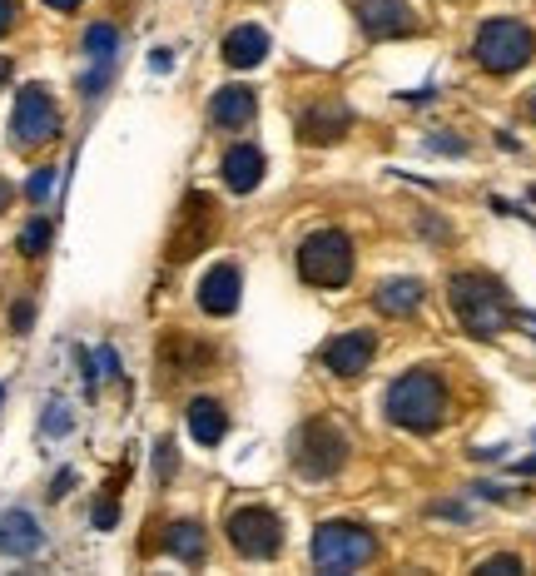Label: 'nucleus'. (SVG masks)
<instances>
[{"label":"nucleus","instance_id":"7c9ffc66","mask_svg":"<svg viewBox=\"0 0 536 576\" xmlns=\"http://www.w3.org/2000/svg\"><path fill=\"white\" fill-rule=\"evenodd\" d=\"M5 209H10V184L0 179V214H5Z\"/></svg>","mask_w":536,"mask_h":576},{"label":"nucleus","instance_id":"a878e982","mask_svg":"<svg viewBox=\"0 0 536 576\" xmlns=\"http://www.w3.org/2000/svg\"><path fill=\"white\" fill-rule=\"evenodd\" d=\"M427 149H442V154H467V140H452V135H432Z\"/></svg>","mask_w":536,"mask_h":576},{"label":"nucleus","instance_id":"f257e3e1","mask_svg":"<svg viewBox=\"0 0 536 576\" xmlns=\"http://www.w3.org/2000/svg\"><path fill=\"white\" fill-rule=\"evenodd\" d=\"M388 423L402 432H437L447 423V383L432 368H412L388 388Z\"/></svg>","mask_w":536,"mask_h":576},{"label":"nucleus","instance_id":"5701e85b","mask_svg":"<svg viewBox=\"0 0 536 576\" xmlns=\"http://www.w3.org/2000/svg\"><path fill=\"white\" fill-rule=\"evenodd\" d=\"M60 432H70V408H65V403H50V408H45V437H60Z\"/></svg>","mask_w":536,"mask_h":576},{"label":"nucleus","instance_id":"aec40b11","mask_svg":"<svg viewBox=\"0 0 536 576\" xmlns=\"http://www.w3.org/2000/svg\"><path fill=\"white\" fill-rule=\"evenodd\" d=\"M115 50H120V30H115V25H90V30H85V55H90L95 65H110Z\"/></svg>","mask_w":536,"mask_h":576},{"label":"nucleus","instance_id":"f03ea898","mask_svg":"<svg viewBox=\"0 0 536 576\" xmlns=\"http://www.w3.org/2000/svg\"><path fill=\"white\" fill-rule=\"evenodd\" d=\"M447 298H452V313L462 318V328L472 338H497L512 323L507 293H502V284H492L487 274H457L447 284Z\"/></svg>","mask_w":536,"mask_h":576},{"label":"nucleus","instance_id":"2f4dec72","mask_svg":"<svg viewBox=\"0 0 536 576\" xmlns=\"http://www.w3.org/2000/svg\"><path fill=\"white\" fill-rule=\"evenodd\" d=\"M45 5H50V10H75L80 0H45Z\"/></svg>","mask_w":536,"mask_h":576},{"label":"nucleus","instance_id":"f8f14e48","mask_svg":"<svg viewBox=\"0 0 536 576\" xmlns=\"http://www.w3.org/2000/svg\"><path fill=\"white\" fill-rule=\"evenodd\" d=\"M199 308L209 318H229L239 308V269L234 264H214L204 279H199Z\"/></svg>","mask_w":536,"mask_h":576},{"label":"nucleus","instance_id":"f3484780","mask_svg":"<svg viewBox=\"0 0 536 576\" xmlns=\"http://www.w3.org/2000/svg\"><path fill=\"white\" fill-rule=\"evenodd\" d=\"M373 308L383 318H407V313L422 308V284L417 279H388V284L373 288Z\"/></svg>","mask_w":536,"mask_h":576},{"label":"nucleus","instance_id":"72a5a7b5","mask_svg":"<svg viewBox=\"0 0 536 576\" xmlns=\"http://www.w3.org/2000/svg\"><path fill=\"white\" fill-rule=\"evenodd\" d=\"M532 120H536V90H532Z\"/></svg>","mask_w":536,"mask_h":576},{"label":"nucleus","instance_id":"cd10ccee","mask_svg":"<svg viewBox=\"0 0 536 576\" xmlns=\"http://www.w3.org/2000/svg\"><path fill=\"white\" fill-rule=\"evenodd\" d=\"M30 318H35V308H30V303H15L10 323H15V328H30Z\"/></svg>","mask_w":536,"mask_h":576},{"label":"nucleus","instance_id":"4be33fe9","mask_svg":"<svg viewBox=\"0 0 536 576\" xmlns=\"http://www.w3.org/2000/svg\"><path fill=\"white\" fill-rule=\"evenodd\" d=\"M477 572H482V576H517V572H527V567H522V557H512V552H507V557H487Z\"/></svg>","mask_w":536,"mask_h":576},{"label":"nucleus","instance_id":"39448f33","mask_svg":"<svg viewBox=\"0 0 536 576\" xmlns=\"http://www.w3.org/2000/svg\"><path fill=\"white\" fill-rule=\"evenodd\" d=\"M298 274L313 288H343L353 279V239L343 229H318L298 244Z\"/></svg>","mask_w":536,"mask_h":576},{"label":"nucleus","instance_id":"0eeeda50","mask_svg":"<svg viewBox=\"0 0 536 576\" xmlns=\"http://www.w3.org/2000/svg\"><path fill=\"white\" fill-rule=\"evenodd\" d=\"M229 542H234V552L239 557H249V562H264V557H278V547H283V522L268 512V507H239L234 517H229Z\"/></svg>","mask_w":536,"mask_h":576},{"label":"nucleus","instance_id":"4468645a","mask_svg":"<svg viewBox=\"0 0 536 576\" xmlns=\"http://www.w3.org/2000/svg\"><path fill=\"white\" fill-rule=\"evenodd\" d=\"M219 55H224V65H234V70H254L268 55V30L264 25H239V30H229L224 45H219Z\"/></svg>","mask_w":536,"mask_h":576},{"label":"nucleus","instance_id":"393cba45","mask_svg":"<svg viewBox=\"0 0 536 576\" xmlns=\"http://www.w3.org/2000/svg\"><path fill=\"white\" fill-rule=\"evenodd\" d=\"M154 467H159V482H169V477H174V447H169V442H159V457H154Z\"/></svg>","mask_w":536,"mask_h":576},{"label":"nucleus","instance_id":"c756f323","mask_svg":"<svg viewBox=\"0 0 536 576\" xmlns=\"http://www.w3.org/2000/svg\"><path fill=\"white\" fill-rule=\"evenodd\" d=\"M15 25V0H0V35Z\"/></svg>","mask_w":536,"mask_h":576},{"label":"nucleus","instance_id":"dca6fc26","mask_svg":"<svg viewBox=\"0 0 536 576\" xmlns=\"http://www.w3.org/2000/svg\"><path fill=\"white\" fill-rule=\"evenodd\" d=\"M40 547H45V537H40V527H35L30 512H5V517H0V552H10V557H35Z\"/></svg>","mask_w":536,"mask_h":576},{"label":"nucleus","instance_id":"a211bd4d","mask_svg":"<svg viewBox=\"0 0 536 576\" xmlns=\"http://www.w3.org/2000/svg\"><path fill=\"white\" fill-rule=\"evenodd\" d=\"M189 432H194V442H199V447H214V442H224V432H229V418H224V408H219L214 398H199V403H189Z\"/></svg>","mask_w":536,"mask_h":576},{"label":"nucleus","instance_id":"1a4fd4ad","mask_svg":"<svg viewBox=\"0 0 536 576\" xmlns=\"http://www.w3.org/2000/svg\"><path fill=\"white\" fill-rule=\"evenodd\" d=\"M373 358H378V338L368 328H348V333L323 343V368L338 378H363L373 368Z\"/></svg>","mask_w":536,"mask_h":576},{"label":"nucleus","instance_id":"473e14b6","mask_svg":"<svg viewBox=\"0 0 536 576\" xmlns=\"http://www.w3.org/2000/svg\"><path fill=\"white\" fill-rule=\"evenodd\" d=\"M522 472H536V457H527V462H522Z\"/></svg>","mask_w":536,"mask_h":576},{"label":"nucleus","instance_id":"9b49d317","mask_svg":"<svg viewBox=\"0 0 536 576\" xmlns=\"http://www.w3.org/2000/svg\"><path fill=\"white\" fill-rule=\"evenodd\" d=\"M348 125H353V110H348L343 100H318V105L303 110V120H298V140L303 144H333V140L348 135Z\"/></svg>","mask_w":536,"mask_h":576},{"label":"nucleus","instance_id":"20e7f679","mask_svg":"<svg viewBox=\"0 0 536 576\" xmlns=\"http://www.w3.org/2000/svg\"><path fill=\"white\" fill-rule=\"evenodd\" d=\"M348 462V432L333 418H308L293 432V472L308 482H328Z\"/></svg>","mask_w":536,"mask_h":576},{"label":"nucleus","instance_id":"c85d7f7f","mask_svg":"<svg viewBox=\"0 0 536 576\" xmlns=\"http://www.w3.org/2000/svg\"><path fill=\"white\" fill-rule=\"evenodd\" d=\"M432 512H437V517H457V522H467V517H472V512H467V507H457V502H442V507H432Z\"/></svg>","mask_w":536,"mask_h":576},{"label":"nucleus","instance_id":"9d476101","mask_svg":"<svg viewBox=\"0 0 536 576\" xmlns=\"http://www.w3.org/2000/svg\"><path fill=\"white\" fill-rule=\"evenodd\" d=\"M358 25L373 40H398V35L417 30V15L407 0H358Z\"/></svg>","mask_w":536,"mask_h":576},{"label":"nucleus","instance_id":"423d86ee","mask_svg":"<svg viewBox=\"0 0 536 576\" xmlns=\"http://www.w3.org/2000/svg\"><path fill=\"white\" fill-rule=\"evenodd\" d=\"M378 557V537L353 522H323L313 537V567L318 572H358Z\"/></svg>","mask_w":536,"mask_h":576},{"label":"nucleus","instance_id":"412c9836","mask_svg":"<svg viewBox=\"0 0 536 576\" xmlns=\"http://www.w3.org/2000/svg\"><path fill=\"white\" fill-rule=\"evenodd\" d=\"M45 249H50V219H30V224H25V234H20V254L40 259Z\"/></svg>","mask_w":536,"mask_h":576},{"label":"nucleus","instance_id":"b1692460","mask_svg":"<svg viewBox=\"0 0 536 576\" xmlns=\"http://www.w3.org/2000/svg\"><path fill=\"white\" fill-rule=\"evenodd\" d=\"M50 189H55V169H35V179H30V199L40 204Z\"/></svg>","mask_w":536,"mask_h":576},{"label":"nucleus","instance_id":"f704fd0d","mask_svg":"<svg viewBox=\"0 0 536 576\" xmlns=\"http://www.w3.org/2000/svg\"><path fill=\"white\" fill-rule=\"evenodd\" d=\"M0 398H5V388H0Z\"/></svg>","mask_w":536,"mask_h":576},{"label":"nucleus","instance_id":"6e6552de","mask_svg":"<svg viewBox=\"0 0 536 576\" xmlns=\"http://www.w3.org/2000/svg\"><path fill=\"white\" fill-rule=\"evenodd\" d=\"M10 135L20 149H40L60 135V115H55V100L40 90V85H25L15 95V120H10Z\"/></svg>","mask_w":536,"mask_h":576},{"label":"nucleus","instance_id":"bb28decb","mask_svg":"<svg viewBox=\"0 0 536 576\" xmlns=\"http://www.w3.org/2000/svg\"><path fill=\"white\" fill-rule=\"evenodd\" d=\"M115 517H120L115 502H100V507H95V527H115Z\"/></svg>","mask_w":536,"mask_h":576},{"label":"nucleus","instance_id":"2eb2a0df","mask_svg":"<svg viewBox=\"0 0 536 576\" xmlns=\"http://www.w3.org/2000/svg\"><path fill=\"white\" fill-rule=\"evenodd\" d=\"M224 184L234 189V194H249V189H259V179H264V149H254V144H234L229 154H224Z\"/></svg>","mask_w":536,"mask_h":576},{"label":"nucleus","instance_id":"ddd939ff","mask_svg":"<svg viewBox=\"0 0 536 576\" xmlns=\"http://www.w3.org/2000/svg\"><path fill=\"white\" fill-rule=\"evenodd\" d=\"M254 115H259V100H254L249 85H224V90L214 95V105H209V120H214L219 130H244Z\"/></svg>","mask_w":536,"mask_h":576},{"label":"nucleus","instance_id":"6ab92c4d","mask_svg":"<svg viewBox=\"0 0 536 576\" xmlns=\"http://www.w3.org/2000/svg\"><path fill=\"white\" fill-rule=\"evenodd\" d=\"M164 547H169V557H179V562H204V532H199L194 522H174L169 537H164Z\"/></svg>","mask_w":536,"mask_h":576},{"label":"nucleus","instance_id":"7ed1b4c3","mask_svg":"<svg viewBox=\"0 0 536 576\" xmlns=\"http://www.w3.org/2000/svg\"><path fill=\"white\" fill-rule=\"evenodd\" d=\"M472 55H477V65H482L487 75H517V70L536 55V35L522 25V20L497 15V20H487V25L477 30Z\"/></svg>","mask_w":536,"mask_h":576}]
</instances>
